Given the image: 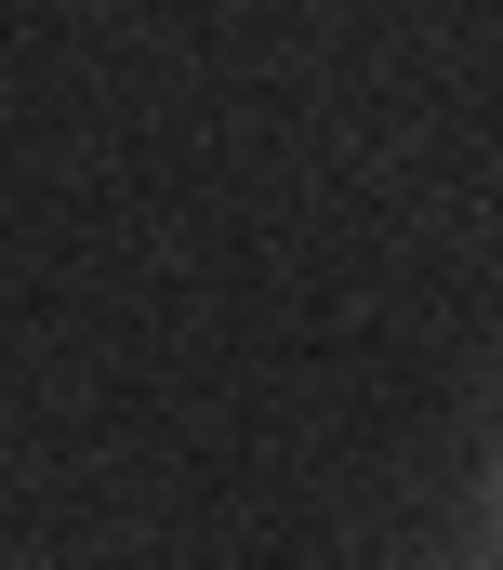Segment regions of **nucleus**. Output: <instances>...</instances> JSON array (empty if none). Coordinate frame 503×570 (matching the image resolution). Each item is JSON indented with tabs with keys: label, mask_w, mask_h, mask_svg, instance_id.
Segmentation results:
<instances>
[{
	"label": "nucleus",
	"mask_w": 503,
	"mask_h": 570,
	"mask_svg": "<svg viewBox=\"0 0 503 570\" xmlns=\"http://www.w3.org/2000/svg\"><path fill=\"white\" fill-rule=\"evenodd\" d=\"M491 504H503V491H491Z\"/></svg>",
	"instance_id": "obj_1"
}]
</instances>
